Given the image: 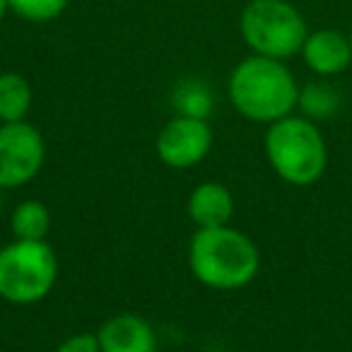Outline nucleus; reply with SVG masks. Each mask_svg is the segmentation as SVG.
<instances>
[{"mask_svg": "<svg viewBox=\"0 0 352 352\" xmlns=\"http://www.w3.org/2000/svg\"><path fill=\"white\" fill-rule=\"evenodd\" d=\"M227 94L236 113L270 126L297 111L299 82L285 60L251 54L232 68Z\"/></svg>", "mask_w": 352, "mask_h": 352, "instance_id": "f257e3e1", "label": "nucleus"}, {"mask_svg": "<svg viewBox=\"0 0 352 352\" xmlns=\"http://www.w3.org/2000/svg\"><path fill=\"white\" fill-rule=\"evenodd\" d=\"M188 268L201 285L217 292L244 289L261 270V251L232 225L198 230L188 244Z\"/></svg>", "mask_w": 352, "mask_h": 352, "instance_id": "f03ea898", "label": "nucleus"}, {"mask_svg": "<svg viewBox=\"0 0 352 352\" xmlns=\"http://www.w3.org/2000/svg\"><path fill=\"white\" fill-rule=\"evenodd\" d=\"M265 160L287 186L309 188L323 179L328 169V145L318 123L289 113L270 123L263 138Z\"/></svg>", "mask_w": 352, "mask_h": 352, "instance_id": "7ed1b4c3", "label": "nucleus"}, {"mask_svg": "<svg viewBox=\"0 0 352 352\" xmlns=\"http://www.w3.org/2000/svg\"><path fill=\"white\" fill-rule=\"evenodd\" d=\"M309 32L307 17L289 0H249L239 15L241 41L251 54L285 63L299 56Z\"/></svg>", "mask_w": 352, "mask_h": 352, "instance_id": "20e7f679", "label": "nucleus"}, {"mask_svg": "<svg viewBox=\"0 0 352 352\" xmlns=\"http://www.w3.org/2000/svg\"><path fill=\"white\" fill-rule=\"evenodd\" d=\"M58 280V256L46 241L15 239L0 249V299L32 307L51 294Z\"/></svg>", "mask_w": 352, "mask_h": 352, "instance_id": "39448f33", "label": "nucleus"}, {"mask_svg": "<svg viewBox=\"0 0 352 352\" xmlns=\"http://www.w3.org/2000/svg\"><path fill=\"white\" fill-rule=\"evenodd\" d=\"M46 162L44 135L32 123L0 126V188H22L34 182Z\"/></svg>", "mask_w": 352, "mask_h": 352, "instance_id": "423d86ee", "label": "nucleus"}, {"mask_svg": "<svg viewBox=\"0 0 352 352\" xmlns=\"http://www.w3.org/2000/svg\"><path fill=\"white\" fill-rule=\"evenodd\" d=\"M157 157L171 169H191L212 150V128L206 118L174 116L162 126L155 142Z\"/></svg>", "mask_w": 352, "mask_h": 352, "instance_id": "0eeeda50", "label": "nucleus"}, {"mask_svg": "<svg viewBox=\"0 0 352 352\" xmlns=\"http://www.w3.org/2000/svg\"><path fill=\"white\" fill-rule=\"evenodd\" d=\"M299 56L316 78H338L352 65L350 36H347V32L333 30V27L314 30L309 32Z\"/></svg>", "mask_w": 352, "mask_h": 352, "instance_id": "6e6552de", "label": "nucleus"}, {"mask_svg": "<svg viewBox=\"0 0 352 352\" xmlns=\"http://www.w3.org/2000/svg\"><path fill=\"white\" fill-rule=\"evenodd\" d=\"M102 352H157V333L140 314L123 311L107 318L97 331Z\"/></svg>", "mask_w": 352, "mask_h": 352, "instance_id": "1a4fd4ad", "label": "nucleus"}, {"mask_svg": "<svg viewBox=\"0 0 352 352\" xmlns=\"http://www.w3.org/2000/svg\"><path fill=\"white\" fill-rule=\"evenodd\" d=\"M186 212L198 230L230 225L234 215V196L220 182H203L191 191Z\"/></svg>", "mask_w": 352, "mask_h": 352, "instance_id": "9d476101", "label": "nucleus"}, {"mask_svg": "<svg viewBox=\"0 0 352 352\" xmlns=\"http://www.w3.org/2000/svg\"><path fill=\"white\" fill-rule=\"evenodd\" d=\"M342 97L336 85H331L326 78H316L307 85H299L297 97V113L314 123L331 121L340 111Z\"/></svg>", "mask_w": 352, "mask_h": 352, "instance_id": "9b49d317", "label": "nucleus"}, {"mask_svg": "<svg viewBox=\"0 0 352 352\" xmlns=\"http://www.w3.org/2000/svg\"><path fill=\"white\" fill-rule=\"evenodd\" d=\"M34 92L25 75L20 73H0V121L17 123L27 121L32 111Z\"/></svg>", "mask_w": 352, "mask_h": 352, "instance_id": "f8f14e48", "label": "nucleus"}, {"mask_svg": "<svg viewBox=\"0 0 352 352\" xmlns=\"http://www.w3.org/2000/svg\"><path fill=\"white\" fill-rule=\"evenodd\" d=\"M10 232L22 241H46L51 232V212L41 201H25L12 210Z\"/></svg>", "mask_w": 352, "mask_h": 352, "instance_id": "ddd939ff", "label": "nucleus"}, {"mask_svg": "<svg viewBox=\"0 0 352 352\" xmlns=\"http://www.w3.org/2000/svg\"><path fill=\"white\" fill-rule=\"evenodd\" d=\"M171 104L176 109V116H191V118H206L212 113L215 99L212 92L203 80L186 78L174 87L171 94Z\"/></svg>", "mask_w": 352, "mask_h": 352, "instance_id": "4468645a", "label": "nucleus"}, {"mask_svg": "<svg viewBox=\"0 0 352 352\" xmlns=\"http://www.w3.org/2000/svg\"><path fill=\"white\" fill-rule=\"evenodd\" d=\"M8 3H10V12H15L20 20L46 25L63 15L70 0H8Z\"/></svg>", "mask_w": 352, "mask_h": 352, "instance_id": "2eb2a0df", "label": "nucleus"}, {"mask_svg": "<svg viewBox=\"0 0 352 352\" xmlns=\"http://www.w3.org/2000/svg\"><path fill=\"white\" fill-rule=\"evenodd\" d=\"M56 352H102L99 350L97 333H75V336L65 338Z\"/></svg>", "mask_w": 352, "mask_h": 352, "instance_id": "dca6fc26", "label": "nucleus"}, {"mask_svg": "<svg viewBox=\"0 0 352 352\" xmlns=\"http://www.w3.org/2000/svg\"><path fill=\"white\" fill-rule=\"evenodd\" d=\"M8 12H10V3H8V0H0V20H3Z\"/></svg>", "mask_w": 352, "mask_h": 352, "instance_id": "f3484780", "label": "nucleus"}, {"mask_svg": "<svg viewBox=\"0 0 352 352\" xmlns=\"http://www.w3.org/2000/svg\"><path fill=\"white\" fill-rule=\"evenodd\" d=\"M347 36H350V46H352V27H350V32H347Z\"/></svg>", "mask_w": 352, "mask_h": 352, "instance_id": "a211bd4d", "label": "nucleus"}, {"mask_svg": "<svg viewBox=\"0 0 352 352\" xmlns=\"http://www.w3.org/2000/svg\"><path fill=\"white\" fill-rule=\"evenodd\" d=\"M0 193H3V188H0ZM0 201H3V196H0Z\"/></svg>", "mask_w": 352, "mask_h": 352, "instance_id": "6ab92c4d", "label": "nucleus"}]
</instances>
